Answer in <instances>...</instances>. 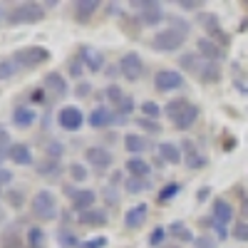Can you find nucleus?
Returning <instances> with one entry per match:
<instances>
[{"label": "nucleus", "instance_id": "24", "mask_svg": "<svg viewBox=\"0 0 248 248\" xmlns=\"http://www.w3.org/2000/svg\"><path fill=\"white\" fill-rule=\"evenodd\" d=\"M199 79L203 82V85H216V82L221 79L218 62H206V60H203V65H201V70H199Z\"/></svg>", "mask_w": 248, "mask_h": 248}, {"label": "nucleus", "instance_id": "38", "mask_svg": "<svg viewBox=\"0 0 248 248\" xmlns=\"http://www.w3.org/2000/svg\"><path fill=\"white\" fill-rule=\"evenodd\" d=\"M62 154H65V147H62L60 141H50L47 147H45V156H47V159H52V161H57Z\"/></svg>", "mask_w": 248, "mask_h": 248}, {"label": "nucleus", "instance_id": "48", "mask_svg": "<svg viewBox=\"0 0 248 248\" xmlns=\"http://www.w3.org/2000/svg\"><path fill=\"white\" fill-rule=\"evenodd\" d=\"M194 248H216V241L211 236H199L194 241Z\"/></svg>", "mask_w": 248, "mask_h": 248}, {"label": "nucleus", "instance_id": "31", "mask_svg": "<svg viewBox=\"0 0 248 248\" xmlns=\"http://www.w3.org/2000/svg\"><path fill=\"white\" fill-rule=\"evenodd\" d=\"M60 171H62V169H60V164L52 161V159H47V156H45V161H40V164H37V174H40V176H50V179H55V176H60Z\"/></svg>", "mask_w": 248, "mask_h": 248}, {"label": "nucleus", "instance_id": "35", "mask_svg": "<svg viewBox=\"0 0 248 248\" xmlns=\"http://www.w3.org/2000/svg\"><path fill=\"white\" fill-rule=\"evenodd\" d=\"M17 67H20V65H17L15 60H10V57H8V60H0V79H10V77L17 72Z\"/></svg>", "mask_w": 248, "mask_h": 248}, {"label": "nucleus", "instance_id": "6", "mask_svg": "<svg viewBox=\"0 0 248 248\" xmlns=\"http://www.w3.org/2000/svg\"><path fill=\"white\" fill-rule=\"evenodd\" d=\"M119 75L127 79V82H137V79H141V75H144V62H141V57L137 55V52H127V55H122V60H119Z\"/></svg>", "mask_w": 248, "mask_h": 248}, {"label": "nucleus", "instance_id": "27", "mask_svg": "<svg viewBox=\"0 0 248 248\" xmlns=\"http://www.w3.org/2000/svg\"><path fill=\"white\" fill-rule=\"evenodd\" d=\"M25 241H28V248H45L47 246V236L40 226H30L25 233Z\"/></svg>", "mask_w": 248, "mask_h": 248}, {"label": "nucleus", "instance_id": "21", "mask_svg": "<svg viewBox=\"0 0 248 248\" xmlns=\"http://www.w3.org/2000/svg\"><path fill=\"white\" fill-rule=\"evenodd\" d=\"M196 119H199V107H196V105H189V107H186V109L174 119V127H176L179 132H186V129H191L194 124H196Z\"/></svg>", "mask_w": 248, "mask_h": 248}, {"label": "nucleus", "instance_id": "11", "mask_svg": "<svg viewBox=\"0 0 248 248\" xmlns=\"http://www.w3.org/2000/svg\"><path fill=\"white\" fill-rule=\"evenodd\" d=\"M211 218H214V223H218V226H223V229H226V226L233 221V206L226 201V199H214Z\"/></svg>", "mask_w": 248, "mask_h": 248}, {"label": "nucleus", "instance_id": "50", "mask_svg": "<svg viewBox=\"0 0 248 248\" xmlns=\"http://www.w3.org/2000/svg\"><path fill=\"white\" fill-rule=\"evenodd\" d=\"M102 196H105L107 203H119V194L114 191V186H107V189L102 191Z\"/></svg>", "mask_w": 248, "mask_h": 248}, {"label": "nucleus", "instance_id": "20", "mask_svg": "<svg viewBox=\"0 0 248 248\" xmlns=\"http://www.w3.org/2000/svg\"><path fill=\"white\" fill-rule=\"evenodd\" d=\"M77 221L82 226H90V229H94V226H105L107 223V211L105 209H87L77 214Z\"/></svg>", "mask_w": 248, "mask_h": 248}, {"label": "nucleus", "instance_id": "10", "mask_svg": "<svg viewBox=\"0 0 248 248\" xmlns=\"http://www.w3.org/2000/svg\"><path fill=\"white\" fill-rule=\"evenodd\" d=\"M85 159H87L90 167H94V169H109L112 161H114L112 152L105 149V147H90V149H85Z\"/></svg>", "mask_w": 248, "mask_h": 248}, {"label": "nucleus", "instance_id": "47", "mask_svg": "<svg viewBox=\"0 0 248 248\" xmlns=\"http://www.w3.org/2000/svg\"><path fill=\"white\" fill-rule=\"evenodd\" d=\"M107 246V238L105 236H97V238H90V241H82L79 248H105Z\"/></svg>", "mask_w": 248, "mask_h": 248}, {"label": "nucleus", "instance_id": "12", "mask_svg": "<svg viewBox=\"0 0 248 248\" xmlns=\"http://www.w3.org/2000/svg\"><path fill=\"white\" fill-rule=\"evenodd\" d=\"M196 47H199V55H201L206 62H218V60L226 57L223 47H221L218 43H214L211 37H201L199 43H196Z\"/></svg>", "mask_w": 248, "mask_h": 248}, {"label": "nucleus", "instance_id": "33", "mask_svg": "<svg viewBox=\"0 0 248 248\" xmlns=\"http://www.w3.org/2000/svg\"><path fill=\"white\" fill-rule=\"evenodd\" d=\"M179 191H181V184H179V181H169V184L159 191V201L167 203V201H171L174 196H179Z\"/></svg>", "mask_w": 248, "mask_h": 248}, {"label": "nucleus", "instance_id": "5", "mask_svg": "<svg viewBox=\"0 0 248 248\" xmlns=\"http://www.w3.org/2000/svg\"><path fill=\"white\" fill-rule=\"evenodd\" d=\"M132 8L139 10V17H141L144 25H159L164 20V8L156 0H134Z\"/></svg>", "mask_w": 248, "mask_h": 248}, {"label": "nucleus", "instance_id": "56", "mask_svg": "<svg viewBox=\"0 0 248 248\" xmlns=\"http://www.w3.org/2000/svg\"><path fill=\"white\" fill-rule=\"evenodd\" d=\"M0 20H3V8H0Z\"/></svg>", "mask_w": 248, "mask_h": 248}, {"label": "nucleus", "instance_id": "43", "mask_svg": "<svg viewBox=\"0 0 248 248\" xmlns=\"http://www.w3.org/2000/svg\"><path fill=\"white\" fill-rule=\"evenodd\" d=\"M233 238L248 243V223H246V221H238V223L233 226Z\"/></svg>", "mask_w": 248, "mask_h": 248}, {"label": "nucleus", "instance_id": "22", "mask_svg": "<svg viewBox=\"0 0 248 248\" xmlns=\"http://www.w3.org/2000/svg\"><path fill=\"white\" fill-rule=\"evenodd\" d=\"M99 3L97 0H77L75 3V20L77 23H87V20L97 13Z\"/></svg>", "mask_w": 248, "mask_h": 248}, {"label": "nucleus", "instance_id": "29", "mask_svg": "<svg viewBox=\"0 0 248 248\" xmlns=\"http://www.w3.org/2000/svg\"><path fill=\"white\" fill-rule=\"evenodd\" d=\"M179 65H181L184 70H189V72H196V75H199V70H201V65H203V60H201L199 52H186V55L179 57Z\"/></svg>", "mask_w": 248, "mask_h": 248}, {"label": "nucleus", "instance_id": "36", "mask_svg": "<svg viewBox=\"0 0 248 248\" xmlns=\"http://www.w3.org/2000/svg\"><path fill=\"white\" fill-rule=\"evenodd\" d=\"M5 199H8V203L13 206V209H23V203H25V194L20 189H10L5 194Z\"/></svg>", "mask_w": 248, "mask_h": 248}, {"label": "nucleus", "instance_id": "18", "mask_svg": "<svg viewBox=\"0 0 248 248\" xmlns=\"http://www.w3.org/2000/svg\"><path fill=\"white\" fill-rule=\"evenodd\" d=\"M35 119H37L35 109L32 107H25V105L15 107V112H13V124H15V127H20V129H30L32 124H35Z\"/></svg>", "mask_w": 248, "mask_h": 248}, {"label": "nucleus", "instance_id": "44", "mask_svg": "<svg viewBox=\"0 0 248 248\" xmlns=\"http://www.w3.org/2000/svg\"><path fill=\"white\" fill-rule=\"evenodd\" d=\"M117 112L122 114V117H127V114H132L134 112V99L132 97H124L119 105H117Z\"/></svg>", "mask_w": 248, "mask_h": 248}, {"label": "nucleus", "instance_id": "46", "mask_svg": "<svg viewBox=\"0 0 248 248\" xmlns=\"http://www.w3.org/2000/svg\"><path fill=\"white\" fill-rule=\"evenodd\" d=\"M70 174H72L75 181H85V179L90 176V171L82 167V164H72V167H70Z\"/></svg>", "mask_w": 248, "mask_h": 248}, {"label": "nucleus", "instance_id": "3", "mask_svg": "<svg viewBox=\"0 0 248 248\" xmlns=\"http://www.w3.org/2000/svg\"><path fill=\"white\" fill-rule=\"evenodd\" d=\"M32 214H35L40 221H52V218H57L60 206H57L55 194H52V191H47V189L37 191V194L32 196Z\"/></svg>", "mask_w": 248, "mask_h": 248}, {"label": "nucleus", "instance_id": "40", "mask_svg": "<svg viewBox=\"0 0 248 248\" xmlns=\"http://www.w3.org/2000/svg\"><path fill=\"white\" fill-rule=\"evenodd\" d=\"M141 112H144V117H147V119H156V117L161 114L159 105H156V102H152V99H147V102L141 105Z\"/></svg>", "mask_w": 248, "mask_h": 248}, {"label": "nucleus", "instance_id": "26", "mask_svg": "<svg viewBox=\"0 0 248 248\" xmlns=\"http://www.w3.org/2000/svg\"><path fill=\"white\" fill-rule=\"evenodd\" d=\"M124 147H127V152H132V154H141V152L149 149V139L141 137V134H127L124 137Z\"/></svg>", "mask_w": 248, "mask_h": 248}, {"label": "nucleus", "instance_id": "28", "mask_svg": "<svg viewBox=\"0 0 248 248\" xmlns=\"http://www.w3.org/2000/svg\"><path fill=\"white\" fill-rule=\"evenodd\" d=\"M159 156L164 161H169V164H179L181 161V149L176 147V144H171V141H161L159 144Z\"/></svg>", "mask_w": 248, "mask_h": 248}, {"label": "nucleus", "instance_id": "16", "mask_svg": "<svg viewBox=\"0 0 248 248\" xmlns=\"http://www.w3.org/2000/svg\"><path fill=\"white\" fill-rule=\"evenodd\" d=\"M45 87H47V92H52V97H57V99L65 97V94L70 92L65 75H60V72H47V75H45Z\"/></svg>", "mask_w": 248, "mask_h": 248}, {"label": "nucleus", "instance_id": "17", "mask_svg": "<svg viewBox=\"0 0 248 248\" xmlns=\"http://www.w3.org/2000/svg\"><path fill=\"white\" fill-rule=\"evenodd\" d=\"M87 122H90L92 129H105V127H109V124L114 122V112H112L109 107H94V109L90 112Z\"/></svg>", "mask_w": 248, "mask_h": 248}, {"label": "nucleus", "instance_id": "58", "mask_svg": "<svg viewBox=\"0 0 248 248\" xmlns=\"http://www.w3.org/2000/svg\"><path fill=\"white\" fill-rule=\"evenodd\" d=\"M0 194H3V191H0Z\"/></svg>", "mask_w": 248, "mask_h": 248}, {"label": "nucleus", "instance_id": "53", "mask_svg": "<svg viewBox=\"0 0 248 248\" xmlns=\"http://www.w3.org/2000/svg\"><path fill=\"white\" fill-rule=\"evenodd\" d=\"M0 147H5V149L10 147V137H8V132L3 127H0Z\"/></svg>", "mask_w": 248, "mask_h": 248}, {"label": "nucleus", "instance_id": "1", "mask_svg": "<svg viewBox=\"0 0 248 248\" xmlns=\"http://www.w3.org/2000/svg\"><path fill=\"white\" fill-rule=\"evenodd\" d=\"M45 17V8L40 3H20L8 13V23L10 25H35Z\"/></svg>", "mask_w": 248, "mask_h": 248}, {"label": "nucleus", "instance_id": "49", "mask_svg": "<svg viewBox=\"0 0 248 248\" xmlns=\"http://www.w3.org/2000/svg\"><path fill=\"white\" fill-rule=\"evenodd\" d=\"M179 8L181 10H199V8H203V3L201 0H179Z\"/></svg>", "mask_w": 248, "mask_h": 248}, {"label": "nucleus", "instance_id": "54", "mask_svg": "<svg viewBox=\"0 0 248 248\" xmlns=\"http://www.w3.org/2000/svg\"><path fill=\"white\" fill-rule=\"evenodd\" d=\"M209 194H211V189H209V186H203V189L199 191V201H203V199L209 196Z\"/></svg>", "mask_w": 248, "mask_h": 248}, {"label": "nucleus", "instance_id": "55", "mask_svg": "<svg viewBox=\"0 0 248 248\" xmlns=\"http://www.w3.org/2000/svg\"><path fill=\"white\" fill-rule=\"evenodd\" d=\"M107 13H112V15H119V5H114V3H112V5L107 8Z\"/></svg>", "mask_w": 248, "mask_h": 248}, {"label": "nucleus", "instance_id": "52", "mask_svg": "<svg viewBox=\"0 0 248 248\" xmlns=\"http://www.w3.org/2000/svg\"><path fill=\"white\" fill-rule=\"evenodd\" d=\"M10 181H13V171L0 167V186H5V184H10Z\"/></svg>", "mask_w": 248, "mask_h": 248}, {"label": "nucleus", "instance_id": "39", "mask_svg": "<svg viewBox=\"0 0 248 248\" xmlns=\"http://www.w3.org/2000/svg\"><path fill=\"white\" fill-rule=\"evenodd\" d=\"M105 94H107V99L112 102V105H114V107L119 105V102H122L124 97H127V94H124V92H122V87H119V85H109V87L105 90Z\"/></svg>", "mask_w": 248, "mask_h": 248}, {"label": "nucleus", "instance_id": "42", "mask_svg": "<svg viewBox=\"0 0 248 248\" xmlns=\"http://www.w3.org/2000/svg\"><path fill=\"white\" fill-rule=\"evenodd\" d=\"M60 243H62V248H79L82 246V241H77L72 233H67V231H60Z\"/></svg>", "mask_w": 248, "mask_h": 248}, {"label": "nucleus", "instance_id": "19", "mask_svg": "<svg viewBox=\"0 0 248 248\" xmlns=\"http://www.w3.org/2000/svg\"><path fill=\"white\" fill-rule=\"evenodd\" d=\"M181 147H184V152H186V167H189V169H203V167H206V156L196 149L194 141L186 139Z\"/></svg>", "mask_w": 248, "mask_h": 248}, {"label": "nucleus", "instance_id": "57", "mask_svg": "<svg viewBox=\"0 0 248 248\" xmlns=\"http://www.w3.org/2000/svg\"><path fill=\"white\" fill-rule=\"evenodd\" d=\"M167 248H179V246H167Z\"/></svg>", "mask_w": 248, "mask_h": 248}, {"label": "nucleus", "instance_id": "4", "mask_svg": "<svg viewBox=\"0 0 248 248\" xmlns=\"http://www.w3.org/2000/svg\"><path fill=\"white\" fill-rule=\"evenodd\" d=\"M13 60L20 67H37V65H45V62L50 60V50L43 47V45H30V47L17 50L13 55Z\"/></svg>", "mask_w": 248, "mask_h": 248}, {"label": "nucleus", "instance_id": "51", "mask_svg": "<svg viewBox=\"0 0 248 248\" xmlns=\"http://www.w3.org/2000/svg\"><path fill=\"white\" fill-rule=\"evenodd\" d=\"M90 92H92V85H90V82H79L77 90H75V94H77V97H87Z\"/></svg>", "mask_w": 248, "mask_h": 248}, {"label": "nucleus", "instance_id": "37", "mask_svg": "<svg viewBox=\"0 0 248 248\" xmlns=\"http://www.w3.org/2000/svg\"><path fill=\"white\" fill-rule=\"evenodd\" d=\"M67 70H70V77L79 79L82 75H85V62H82V57H75L67 62Z\"/></svg>", "mask_w": 248, "mask_h": 248}, {"label": "nucleus", "instance_id": "25", "mask_svg": "<svg viewBox=\"0 0 248 248\" xmlns=\"http://www.w3.org/2000/svg\"><path fill=\"white\" fill-rule=\"evenodd\" d=\"M167 231H169V236H174L176 241H184V243L196 241V236L191 233V229H189V226H186L184 221H171V223L167 226Z\"/></svg>", "mask_w": 248, "mask_h": 248}, {"label": "nucleus", "instance_id": "41", "mask_svg": "<svg viewBox=\"0 0 248 248\" xmlns=\"http://www.w3.org/2000/svg\"><path fill=\"white\" fill-rule=\"evenodd\" d=\"M137 124H139L141 129H147L149 134H159V132H161V124H159L156 119H147V117H141Z\"/></svg>", "mask_w": 248, "mask_h": 248}, {"label": "nucleus", "instance_id": "7", "mask_svg": "<svg viewBox=\"0 0 248 248\" xmlns=\"http://www.w3.org/2000/svg\"><path fill=\"white\" fill-rule=\"evenodd\" d=\"M65 196L72 201V209L79 214L94 209V201H97V194L92 189H75V186H65Z\"/></svg>", "mask_w": 248, "mask_h": 248}, {"label": "nucleus", "instance_id": "30", "mask_svg": "<svg viewBox=\"0 0 248 248\" xmlns=\"http://www.w3.org/2000/svg\"><path fill=\"white\" fill-rule=\"evenodd\" d=\"M147 189H152V181H149V179L129 176L127 181H124V191H129V194H144Z\"/></svg>", "mask_w": 248, "mask_h": 248}, {"label": "nucleus", "instance_id": "15", "mask_svg": "<svg viewBox=\"0 0 248 248\" xmlns=\"http://www.w3.org/2000/svg\"><path fill=\"white\" fill-rule=\"evenodd\" d=\"M79 57H82V62H85V67L90 72H99L102 67H105V57H102V52L94 50V47H90V45H82L79 47Z\"/></svg>", "mask_w": 248, "mask_h": 248}, {"label": "nucleus", "instance_id": "14", "mask_svg": "<svg viewBox=\"0 0 248 248\" xmlns=\"http://www.w3.org/2000/svg\"><path fill=\"white\" fill-rule=\"evenodd\" d=\"M5 154L13 164H20V167H30L32 164V149L28 147V144H10V147L5 149Z\"/></svg>", "mask_w": 248, "mask_h": 248}, {"label": "nucleus", "instance_id": "8", "mask_svg": "<svg viewBox=\"0 0 248 248\" xmlns=\"http://www.w3.org/2000/svg\"><path fill=\"white\" fill-rule=\"evenodd\" d=\"M184 87V75L179 70H159L154 75V90L156 92H174Z\"/></svg>", "mask_w": 248, "mask_h": 248}, {"label": "nucleus", "instance_id": "2", "mask_svg": "<svg viewBox=\"0 0 248 248\" xmlns=\"http://www.w3.org/2000/svg\"><path fill=\"white\" fill-rule=\"evenodd\" d=\"M184 43H186V32H181V30H176L171 25L167 30H159L152 37V47L156 52H176V50L184 47Z\"/></svg>", "mask_w": 248, "mask_h": 248}, {"label": "nucleus", "instance_id": "34", "mask_svg": "<svg viewBox=\"0 0 248 248\" xmlns=\"http://www.w3.org/2000/svg\"><path fill=\"white\" fill-rule=\"evenodd\" d=\"M3 248H25L23 241H20L17 231H15V226H10V229L3 233Z\"/></svg>", "mask_w": 248, "mask_h": 248}, {"label": "nucleus", "instance_id": "23", "mask_svg": "<svg viewBox=\"0 0 248 248\" xmlns=\"http://www.w3.org/2000/svg\"><path fill=\"white\" fill-rule=\"evenodd\" d=\"M124 169H127L129 176H137V179H149L152 174V167L144 159L134 156V159H127V164H124Z\"/></svg>", "mask_w": 248, "mask_h": 248}, {"label": "nucleus", "instance_id": "45", "mask_svg": "<svg viewBox=\"0 0 248 248\" xmlns=\"http://www.w3.org/2000/svg\"><path fill=\"white\" fill-rule=\"evenodd\" d=\"M167 233H169V231L164 229V226H156V229L152 231V236H149V246H159L164 238H167Z\"/></svg>", "mask_w": 248, "mask_h": 248}, {"label": "nucleus", "instance_id": "9", "mask_svg": "<svg viewBox=\"0 0 248 248\" xmlns=\"http://www.w3.org/2000/svg\"><path fill=\"white\" fill-rule=\"evenodd\" d=\"M57 124L65 132H79L82 129V124H85V114H82L79 107L75 105H67V107H62L60 114H57Z\"/></svg>", "mask_w": 248, "mask_h": 248}, {"label": "nucleus", "instance_id": "32", "mask_svg": "<svg viewBox=\"0 0 248 248\" xmlns=\"http://www.w3.org/2000/svg\"><path fill=\"white\" fill-rule=\"evenodd\" d=\"M186 107H189V102H186L184 97H176V99H171L169 105L164 107V112H167V117H169V119L174 122V119H176V117H179V114H181V112L186 109Z\"/></svg>", "mask_w": 248, "mask_h": 248}, {"label": "nucleus", "instance_id": "13", "mask_svg": "<svg viewBox=\"0 0 248 248\" xmlns=\"http://www.w3.org/2000/svg\"><path fill=\"white\" fill-rule=\"evenodd\" d=\"M147 216H149V206L147 203H137V206H132V209L124 214V226H127L129 231L141 229L144 221H147Z\"/></svg>", "mask_w": 248, "mask_h": 248}]
</instances>
